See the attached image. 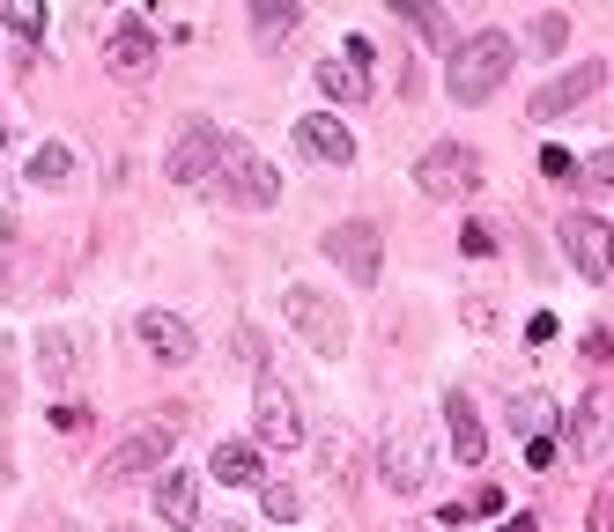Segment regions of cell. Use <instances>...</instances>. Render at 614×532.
I'll list each match as a JSON object with an SVG mask.
<instances>
[{"label": "cell", "instance_id": "33", "mask_svg": "<svg viewBox=\"0 0 614 532\" xmlns=\"http://www.w3.org/2000/svg\"><path fill=\"white\" fill-rule=\"evenodd\" d=\"M82 422H89V407H74V399H67V407H52V429H67V436H74Z\"/></svg>", "mask_w": 614, "mask_h": 532}, {"label": "cell", "instance_id": "30", "mask_svg": "<svg viewBox=\"0 0 614 532\" xmlns=\"http://www.w3.org/2000/svg\"><path fill=\"white\" fill-rule=\"evenodd\" d=\"M526 466H533V473L555 466V436H526Z\"/></svg>", "mask_w": 614, "mask_h": 532}, {"label": "cell", "instance_id": "5", "mask_svg": "<svg viewBox=\"0 0 614 532\" xmlns=\"http://www.w3.org/2000/svg\"><path fill=\"white\" fill-rule=\"evenodd\" d=\"M415 185H422V200H474L481 193V156L459 148V141H437L415 163Z\"/></svg>", "mask_w": 614, "mask_h": 532}, {"label": "cell", "instance_id": "12", "mask_svg": "<svg viewBox=\"0 0 614 532\" xmlns=\"http://www.w3.org/2000/svg\"><path fill=\"white\" fill-rule=\"evenodd\" d=\"M104 74L111 82H148V74H156V37H148V23L104 30Z\"/></svg>", "mask_w": 614, "mask_h": 532}, {"label": "cell", "instance_id": "11", "mask_svg": "<svg viewBox=\"0 0 614 532\" xmlns=\"http://www.w3.org/2000/svg\"><path fill=\"white\" fill-rule=\"evenodd\" d=\"M563 259L578 266L585 281H607L614 274V230H607V222H592V215H570L563 222Z\"/></svg>", "mask_w": 614, "mask_h": 532}, {"label": "cell", "instance_id": "27", "mask_svg": "<svg viewBox=\"0 0 614 532\" xmlns=\"http://www.w3.org/2000/svg\"><path fill=\"white\" fill-rule=\"evenodd\" d=\"M570 45V23L563 15H533V52H563Z\"/></svg>", "mask_w": 614, "mask_h": 532}, {"label": "cell", "instance_id": "17", "mask_svg": "<svg viewBox=\"0 0 614 532\" xmlns=\"http://www.w3.org/2000/svg\"><path fill=\"white\" fill-rule=\"evenodd\" d=\"M385 8H393L400 23L415 30L422 45H430V52H444V60H452V52H459V37H452V15H444L437 0H385Z\"/></svg>", "mask_w": 614, "mask_h": 532}, {"label": "cell", "instance_id": "15", "mask_svg": "<svg viewBox=\"0 0 614 532\" xmlns=\"http://www.w3.org/2000/svg\"><path fill=\"white\" fill-rule=\"evenodd\" d=\"M156 518L171 525V532H193V518H200V473L163 466V481H156Z\"/></svg>", "mask_w": 614, "mask_h": 532}, {"label": "cell", "instance_id": "6", "mask_svg": "<svg viewBox=\"0 0 614 532\" xmlns=\"http://www.w3.org/2000/svg\"><path fill=\"white\" fill-rule=\"evenodd\" d=\"M252 436L267 451H296V444H304V414H296V392L282 385V377H259V392H252Z\"/></svg>", "mask_w": 614, "mask_h": 532}, {"label": "cell", "instance_id": "25", "mask_svg": "<svg viewBox=\"0 0 614 532\" xmlns=\"http://www.w3.org/2000/svg\"><path fill=\"white\" fill-rule=\"evenodd\" d=\"M0 15L23 45H45V0H0Z\"/></svg>", "mask_w": 614, "mask_h": 532}, {"label": "cell", "instance_id": "28", "mask_svg": "<svg viewBox=\"0 0 614 532\" xmlns=\"http://www.w3.org/2000/svg\"><path fill=\"white\" fill-rule=\"evenodd\" d=\"M459 244H467V259H489V252H496V230H489V222H467Z\"/></svg>", "mask_w": 614, "mask_h": 532}, {"label": "cell", "instance_id": "7", "mask_svg": "<svg viewBox=\"0 0 614 532\" xmlns=\"http://www.w3.org/2000/svg\"><path fill=\"white\" fill-rule=\"evenodd\" d=\"M378 473H385L393 496H422V488H430V436H422L415 422H400L393 436H385V451H378Z\"/></svg>", "mask_w": 614, "mask_h": 532}, {"label": "cell", "instance_id": "1", "mask_svg": "<svg viewBox=\"0 0 614 532\" xmlns=\"http://www.w3.org/2000/svg\"><path fill=\"white\" fill-rule=\"evenodd\" d=\"M511 60H518V45L504 30H481V37H467V45L452 52V67H444V89H452V104H489L496 89L511 82Z\"/></svg>", "mask_w": 614, "mask_h": 532}, {"label": "cell", "instance_id": "39", "mask_svg": "<svg viewBox=\"0 0 614 532\" xmlns=\"http://www.w3.org/2000/svg\"><path fill=\"white\" fill-rule=\"evenodd\" d=\"M222 532H230V525H222Z\"/></svg>", "mask_w": 614, "mask_h": 532}, {"label": "cell", "instance_id": "21", "mask_svg": "<svg viewBox=\"0 0 614 532\" xmlns=\"http://www.w3.org/2000/svg\"><path fill=\"white\" fill-rule=\"evenodd\" d=\"M208 473L222 488H252L259 481V444H237V436H222V444L208 451Z\"/></svg>", "mask_w": 614, "mask_h": 532}, {"label": "cell", "instance_id": "8", "mask_svg": "<svg viewBox=\"0 0 614 532\" xmlns=\"http://www.w3.org/2000/svg\"><path fill=\"white\" fill-rule=\"evenodd\" d=\"M326 259L341 266L356 289H378V266H385V237H378V222H341V230H326Z\"/></svg>", "mask_w": 614, "mask_h": 532}, {"label": "cell", "instance_id": "9", "mask_svg": "<svg viewBox=\"0 0 614 532\" xmlns=\"http://www.w3.org/2000/svg\"><path fill=\"white\" fill-rule=\"evenodd\" d=\"M215 156H222V126L185 119L178 141H171V156H163V178H171V185H200V178L215 170Z\"/></svg>", "mask_w": 614, "mask_h": 532}, {"label": "cell", "instance_id": "14", "mask_svg": "<svg viewBox=\"0 0 614 532\" xmlns=\"http://www.w3.org/2000/svg\"><path fill=\"white\" fill-rule=\"evenodd\" d=\"M82 355H89V333H74V326L37 333V370H45L52 385H74V377H82Z\"/></svg>", "mask_w": 614, "mask_h": 532}, {"label": "cell", "instance_id": "37", "mask_svg": "<svg viewBox=\"0 0 614 532\" xmlns=\"http://www.w3.org/2000/svg\"><path fill=\"white\" fill-rule=\"evenodd\" d=\"M496 532H541V525H533V518H504V525H496Z\"/></svg>", "mask_w": 614, "mask_h": 532}, {"label": "cell", "instance_id": "29", "mask_svg": "<svg viewBox=\"0 0 614 532\" xmlns=\"http://www.w3.org/2000/svg\"><path fill=\"white\" fill-rule=\"evenodd\" d=\"M585 185H592V193H607V185H614V156H607V148H600V156H585Z\"/></svg>", "mask_w": 614, "mask_h": 532}, {"label": "cell", "instance_id": "38", "mask_svg": "<svg viewBox=\"0 0 614 532\" xmlns=\"http://www.w3.org/2000/svg\"><path fill=\"white\" fill-rule=\"evenodd\" d=\"M111 532H134V525H111Z\"/></svg>", "mask_w": 614, "mask_h": 532}, {"label": "cell", "instance_id": "10", "mask_svg": "<svg viewBox=\"0 0 614 532\" xmlns=\"http://www.w3.org/2000/svg\"><path fill=\"white\" fill-rule=\"evenodd\" d=\"M600 82H607V67H600V60H578V67H563V74H555L548 89H533V104H526V111H533L541 126H555L563 111H578Z\"/></svg>", "mask_w": 614, "mask_h": 532}, {"label": "cell", "instance_id": "4", "mask_svg": "<svg viewBox=\"0 0 614 532\" xmlns=\"http://www.w3.org/2000/svg\"><path fill=\"white\" fill-rule=\"evenodd\" d=\"M171 451H178V414L171 422H148V429H134V436H119V444L104 451V481H141V473H163L171 466Z\"/></svg>", "mask_w": 614, "mask_h": 532}, {"label": "cell", "instance_id": "13", "mask_svg": "<svg viewBox=\"0 0 614 532\" xmlns=\"http://www.w3.org/2000/svg\"><path fill=\"white\" fill-rule=\"evenodd\" d=\"M296 141H304V156H319V163H333V170L356 163V133L333 119V111H311V119H296Z\"/></svg>", "mask_w": 614, "mask_h": 532}, {"label": "cell", "instance_id": "26", "mask_svg": "<svg viewBox=\"0 0 614 532\" xmlns=\"http://www.w3.org/2000/svg\"><path fill=\"white\" fill-rule=\"evenodd\" d=\"M259 510H267V518H274V525H289V518H296V510H304V496H296V488H289V481H267V488H259Z\"/></svg>", "mask_w": 614, "mask_h": 532}, {"label": "cell", "instance_id": "24", "mask_svg": "<svg viewBox=\"0 0 614 532\" xmlns=\"http://www.w3.org/2000/svg\"><path fill=\"white\" fill-rule=\"evenodd\" d=\"M511 429H518V436H548V429H555V399H548V392H518V399H511Z\"/></svg>", "mask_w": 614, "mask_h": 532}, {"label": "cell", "instance_id": "2", "mask_svg": "<svg viewBox=\"0 0 614 532\" xmlns=\"http://www.w3.org/2000/svg\"><path fill=\"white\" fill-rule=\"evenodd\" d=\"M208 178H215V193L230 207H252V215H267V207L282 200V170L259 156L252 141H237V133H222V156H215Z\"/></svg>", "mask_w": 614, "mask_h": 532}, {"label": "cell", "instance_id": "36", "mask_svg": "<svg viewBox=\"0 0 614 532\" xmlns=\"http://www.w3.org/2000/svg\"><path fill=\"white\" fill-rule=\"evenodd\" d=\"M592 532H614V496H607L600 510H592Z\"/></svg>", "mask_w": 614, "mask_h": 532}, {"label": "cell", "instance_id": "20", "mask_svg": "<svg viewBox=\"0 0 614 532\" xmlns=\"http://www.w3.org/2000/svg\"><path fill=\"white\" fill-rule=\"evenodd\" d=\"M444 436H452V451H459V466H481V451H489V436H481V414L467 407V399H444Z\"/></svg>", "mask_w": 614, "mask_h": 532}, {"label": "cell", "instance_id": "31", "mask_svg": "<svg viewBox=\"0 0 614 532\" xmlns=\"http://www.w3.org/2000/svg\"><path fill=\"white\" fill-rule=\"evenodd\" d=\"M467 326H474V333L496 326V303H489V296H467Z\"/></svg>", "mask_w": 614, "mask_h": 532}, {"label": "cell", "instance_id": "35", "mask_svg": "<svg viewBox=\"0 0 614 532\" xmlns=\"http://www.w3.org/2000/svg\"><path fill=\"white\" fill-rule=\"evenodd\" d=\"M474 510H481V518H496V510H504V496H496V488H474V503H467V518H474Z\"/></svg>", "mask_w": 614, "mask_h": 532}, {"label": "cell", "instance_id": "23", "mask_svg": "<svg viewBox=\"0 0 614 532\" xmlns=\"http://www.w3.org/2000/svg\"><path fill=\"white\" fill-rule=\"evenodd\" d=\"M319 89H326V97H341V104H363L370 97V74L356 60H326L319 67Z\"/></svg>", "mask_w": 614, "mask_h": 532}, {"label": "cell", "instance_id": "3", "mask_svg": "<svg viewBox=\"0 0 614 532\" xmlns=\"http://www.w3.org/2000/svg\"><path fill=\"white\" fill-rule=\"evenodd\" d=\"M282 318L304 333L311 355H326V363H341V355H348V318H341V303H326L319 289H304V281L282 289Z\"/></svg>", "mask_w": 614, "mask_h": 532}, {"label": "cell", "instance_id": "22", "mask_svg": "<svg viewBox=\"0 0 614 532\" xmlns=\"http://www.w3.org/2000/svg\"><path fill=\"white\" fill-rule=\"evenodd\" d=\"M23 178H30V185H67V178H74V148H67V141H37Z\"/></svg>", "mask_w": 614, "mask_h": 532}, {"label": "cell", "instance_id": "18", "mask_svg": "<svg viewBox=\"0 0 614 532\" xmlns=\"http://www.w3.org/2000/svg\"><path fill=\"white\" fill-rule=\"evenodd\" d=\"M607 436H614V407H607L600 392L578 399V414H570V444H578V459H600Z\"/></svg>", "mask_w": 614, "mask_h": 532}, {"label": "cell", "instance_id": "19", "mask_svg": "<svg viewBox=\"0 0 614 532\" xmlns=\"http://www.w3.org/2000/svg\"><path fill=\"white\" fill-rule=\"evenodd\" d=\"M296 23H304V0H252V37H259V52L289 45Z\"/></svg>", "mask_w": 614, "mask_h": 532}, {"label": "cell", "instance_id": "34", "mask_svg": "<svg viewBox=\"0 0 614 532\" xmlns=\"http://www.w3.org/2000/svg\"><path fill=\"white\" fill-rule=\"evenodd\" d=\"M526 340H533V348H548V340H555V311H533V326H526Z\"/></svg>", "mask_w": 614, "mask_h": 532}, {"label": "cell", "instance_id": "32", "mask_svg": "<svg viewBox=\"0 0 614 532\" xmlns=\"http://www.w3.org/2000/svg\"><path fill=\"white\" fill-rule=\"evenodd\" d=\"M541 170H548V178H570L578 163H570V148H541Z\"/></svg>", "mask_w": 614, "mask_h": 532}, {"label": "cell", "instance_id": "16", "mask_svg": "<svg viewBox=\"0 0 614 532\" xmlns=\"http://www.w3.org/2000/svg\"><path fill=\"white\" fill-rule=\"evenodd\" d=\"M141 348L163 355V363H193L200 340H193V326H185V318H171V311H141Z\"/></svg>", "mask_w": 614, "mask_h": 532}]
</instances>
